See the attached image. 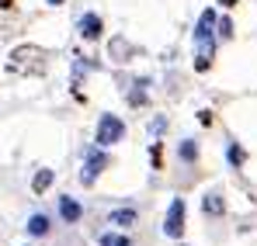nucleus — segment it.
I'll return each instance as SVG.
<instances>
[{
    "label": "nucleus",
    "mask_w": 257,
    "mask_h": 246,
    "mask_svg": "<svg viewBox=\"0 0 257 246\" xmlns=\"http://www.w3.org/2000/svg\"><path fill=\"white\" fill-rule=\"evenodd\" d=\"M215 11H205L195 25V70H209L215 59Z\"/></svg>",
    "instance_id": "f257e3e1"
},
{
    "label": "nucleus",
    "mask_w": 257,
    "mask_h": 246,
    "mask_svg": "<svg viewBox=\"0 0 257 246\" xmlns=\"http://www.w3.org/2000/svg\"><path fill=\"white\" fill-rule=\"evenodd\" d=\"M108 166H111V156H108L101 146H87V149H84V170H80V184H87V187H90V184H94V180H97V177H101Z\"/></svg>",
    "instance_id": "f03ea898"
},
{
    "label": "nucleus",
    "mask_w": 257,
    "mask_h": 246,
    "mask_svg": "<svg viewBox=\"0 0 257 246\" xmlns=\"http://www.w3.org/2000/svg\"><path fill=\"white\" fill-rule=\"evenodd\" d=\"M122 139H125V122H122L118 115H101V122H97V139H94V146L108 149V146H115V142H122Z\"/></svg>",
    "instance_id": "7ed1b4c3"
},
{
    "label": "nucleus",
    "mask_w": 257,
    "mask_h": 246,
    "mask_svg": "<svg viewBox=\"0 0 257 246\" xmlns=\"http://www.w3.org/2000/svg\"><path fill=\"white\" fill-rule=\"evenodd\" d=\"M181 232H184V201H181V198H174L171 208H167V218H164V236L181 239Z\"/></svg>",
    "instance_id": "20e7f679"
},
{
    "label": "nucleus",
    "mask_w": 257,
    "mask_h": 246,
    "mask_svg": "<svg viewBox=\"0 0 257 246\" xmlns=\"http://www.w3.org/2000/svg\"><path fill=\"white\" fill-rule=\"evenodd\" d=\"M59 215H63V222H70V225H73V222H80V218H84V208L77 205L70 194H63V198H59Z\"/></svg>",
    "instance_id": "39448f33"
},
{
    "label": "nucleus",
    "mask_w": 257,
    "mask_h": 246,
    "mask_svg": "<svg viewBox=\"0 0 257 246\" xmlns=\"http://www.w3.org/2000/svg\"><path fill=\"white\" fill-rule=\"evenodd\" d=\"M136 222H139V211L136 208H118V211L108 215V225H118V229H132Z\"/></svg>",
    "instance_id": "423d86ee"
},
{
    "label": "nucleus",
    "mask_w": 257,
    "mask_h": 246,
    "mask_svg": "<svg viewBox=\"0 0 257 246\" xmlns=\"http://www.w3.org/2000/svg\"><path fill=\"white\" fill-rule=\"evenodd\" d=\"M101 28H104V25H101L97 14H84V18H80V35H84V39H97Z\"/></svg>",
    "instance_id": "0eeeda50"
},
{
    "label": "nucleus",
    "mask_w": 257,
    "mask_h": 246,
    "mask_svg": "<svg viewBox=\"0 0 257 246\" xmlns=\"http://www.w3.org/2000/svg\"><path fill=\"white\" fill-rule=\"evenodd\" d=\"M177 156H181V163H195L198 160V142L195 139H181L177 142Z\"/></svg>",
    "instance_id": "6e6552de"
},
{
    "label": "nucleus",
    "mask_w": 257,
    "mask_h": 246,
    "mask_svg": "<svg viewBox=\"0 0 257 246\" xmlns=\"http://www.w3.org/2000/svg\"><path fill=\"white\" fill-rule=\"evenodd\" d=\"M202 208H205V215H222V211H226V205H222V194L209 191V194L202 198Z\"/></svg>",
    "instance_id": "1a4fd4ad"
},
{
    "label": "nucleus",
    "mask_w": 257,
    "mask_h": 246,
    "mask_svg": "<svg viewBox=\"0 0 257 246\" xmlns=\"http://www.w3.org/2000/svg\"><path fill=\"white\" fill-rule=\"evenodd\" d=\"M146 83H150V80H136V83H132V90H128V104H132V108L146 104Z\"/></svg>",
    "instance_id": "9d476101"
},
{
    "label": "nucleus",
    "mask_w": 257,
    "mask_h": 246,
    "mask_svg": "<svg viewBox=\"0 0 257 246\" xmlns=\"http://www.w3.org/2000/svg\"><path fill=\"white\" fill-rule=\"evenodd\" d=\"M28 232L32 236H45L49 232V215H32L28 218Z\"/></svg>",
    "instance_id": "9b49d317"
},
{
    "label": "nucleus",
    "mask_w": 257,
    "mask_h": 246,
    "mask_svg": "<svg viewBox=\"0 0 257 246\" xmlns=\"http://www.w3.org/2000/svg\"><path fill=\"white\" fill-rule=\"evenodd\" d=\"M49 184H52V170H39L32 187H35V194H42V191H49Z\"/></svg>",
    "instance_id": "f8f14e48"
},
{
    "label": "nucleus",
    "mask_w": 257,
    "mask_h": 246,
    "mask_svg": "<svg viewBox=\"0 0 257 246\" xmlns=\"http://www.w3.org/2000/svg\"><path fill=\"white\" fill-rule=\"evenodd\" d=\"M215 28H219V32H215L219 39H233V21H229V18H215Z\"/></svg>",
    "instance_id": "ddd939ff"
},
{
    "label": "nucleus",
    "mask_w": 257,
    "mask_h": 246,
    "mask_svg": "<svg viewBox=\"0 0 257 246\" xmlns=\"http://www.w3.org/2000/svg\"><path fill=\"white\" fill-rule=\"evenodd\" d=\"M128 239L125 236H118V232H104V236H101V246H125Z\"/></svg>",
    "instance_id": "4468645a"
},
{
    "label": "nucleus",
    "mask_w": 257,
    "mask_h": 246,
    "mask_svg": "<svg viewBox=\"0 0 257 246\" xmlns=\"http://www.w3.org/2000/svg\"><path fill=\"white\" fill-rule=\"evenodd\" d=\"M226 156H229V163H233V166L243 163V149H240V146H229V153H226Z\"/></svg>",
    "instance_id": "2eb2a0df"
},
{
    "label": "nucleus",
    "mask_w": 257,
    "mask_h": 246,
    "mask_svg": "<svg viewBox=\"0 0 257 246\" xmlns=\"http://www.w3.org/2000/svg\"><path fill=\"white\" fill-rule=\"evenodd\" d=\"M150 132H153V135H160V132H167V118H157V122L150 125Z\"/></svg>",
    "instance_id": "dca6fc26"
},
{
    "label": "nucleus",
    "mask_w": 257,
    "mask_h": 246,
    "mask_svg": "<svg viewBox=\"0 0 257 246\" xmlns=\"http://www.w3.org/2000/svg\"><path fill=\"white\" fill-rule=\"evenodd\" d=\"M49 4H52V7H59V4H63V0H49Z\"/></svg>",
    "instance_id": "f3484780"
},
{
    "label": "nucleus",
    "mask_w": 257,
    "mask_h": 246,
    "mask_svg": "<svg viewBox=\"0 0 257 246\" xmlns=\"http://www.w3.org/2000/svg\"><path fill=\"white\" fill-rule=\"evenodd\" d=\"M0 7H11V0H4V4H0Z\"/></svg>",
    "instance_id": "a211bd4d"
},
{
    "label": "nucleus",
    "mask_w": 257,
    "mask_h": 246,
    "mask_svg": "<svg viewBox=\"0 0 257 246\" xmlns=\"http://www.w3.org/2000/svg\"><path fill=\"white\" fill-rule=\"evenodd\" d=\"M125 246H132V243H125Z\"/></svg>",
    "instance_id": "6ab92c4d"
}]
</instances>
